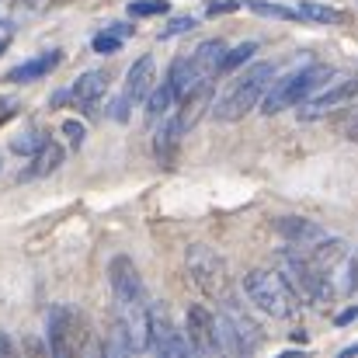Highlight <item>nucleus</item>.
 Wrapping results in <instances>:
<instances>
[{"label":"nucleus","instance_id":"obj_33","mask_svg":"<svg viewBox=\"0 0 358 358\" xmlns=\"http://www.w3.org/2000/svg\"><path fill=\"white\" fill-rule=\"evenodd\" d=\"M341 355H358V345H352V348H345Z\"/></svg>","mask_w":358,"mask_h":358},{"label":"nucleus","instance_id":"obj_8","mask_svg":"<svg viewBox=\"0 0 358 358\" xmlns=\"http://www.w3.org/2000/svg\"><path fill=\"white\" fill-rule=\"evenodd\" d=\"M45 327H49L45 334H49V352H52V355L70 358V355H80V352L87 348L91 331H87V320H84L77 310H70V306H52Z\"/></svg>","mask_w":358,"mask_h":358},{"label":"nucleus","instance_id":"obj_18","mask_svg":"<svg viewBox=\"0 0 358 358\" xmlns=\"http://www.w3.org/2000/svg\"><path fill=\"white\" fill-rule=\"evenodd\" d=\"M59 164H63V146L52 143V139H45V143L31 153V167H28L21 178H24V181H28V178H45V174L59 171Z\"/></svg>","mask_w":358,"mask_h":358},{"label":"nucleus","instance_id":"obj_30","mask_svg":"<svg viewBox=\"0 0 358 358\" xmlns=\"http://www.w3.org/2000/svg\"><path fill=\"white\" fill-rule=\"evenodd\" d=\"M7 355H14V345H10V338L0 331V358H7Z\"/></svg>","mask_w":358,"mask_h":358},{"label":"nucleus","instance_id":"obj_13","mask_svg":"<svg viewBox=\"0 0 358 358\" xmlns=\"http://www.w3.org/2000/svg\"><path fill=\"white\" fill-rule=\"evenodd\" d=\"M275 230H278V237L289 240V247H299V250H310L313 243L331 237L320 223H313V220H306V216H282V220L275 223Z\"/></svg>","mask_w":358,"mask_h":358},{"label":"nucleus","instance_id":"obj_23","mask_svg":"<svg viewBox=\"0 0 358 358\" xmlns=\"http://www.w3.org/2000/svg\"><path fill=\"white\" fill-rule=\"evenodd\" d=\"M91 49L101 52V56H112V52H119L122 49V35H115V31H101V35H94Z\"/></svg>","mask_w":358,"mask_h":358},{"label":"nucleus","instance_id":"obj_15","mask_svg":"<svg viewBox=\"0 0 358 358\" xmlns=\"http://www.w3.org/2000/svg\"><path fill=\"white\" fill-rule=\"evenodd\" d=\"M223 52H227V42H223V38H206V42H199L195 52H192L195 73H199L202 80H216L220 63H223Z\"/></svg>","mask_w":358,"mask_h":358},{"label":"nucleus","instance_id":"obj_21","mask_svg":"<svg viewBox=\"0 0 358 358\" xmlns=\"http://www.w3.org/2000/svg\"><path fill=\"white\" fill-rule=\"evenodd\" d=\"M254 14H264V17H278V21H296L299 14L292 7H282V3H268V0H250L247 3Z\"/></svg>","mask_w":358,"mask_h":358},{"label":"nucleus","instance_id":"obj_7","mask_svg":"<svg viewBox=\"0 0 358 358\" xmlns=\"http://www.w3.org/2000/svg\"><path fill=\"white\" fill-rule=\"evenodd\" d=\"M223 310L216 313V324H220V345L227 355H254L261 348V331L257 324L247 317V310L240 306L234 296L220 299Z\"/></svg>","mask_w":358,"mask_h":358},{"label":"nucleus","instance_id":"obj_11","mask_svg":"<svg viewBox=\"0 0 358 358\" xmlns=\"http://www.w3.org/2000/svg\"><path fill=\"white\" fill-rule=\"evenodd\" d=\"M185 338L192 341L195 355H220L223 345H220V324H216V313L202 303L188 306V317H185Z\"/></svg>","mask_w":358,"mask_h":358},{"label":"nucleus","instance_id":"obj_31","mask_svg":"<svg viewBox=\"0 0 358 358\" xmlns=\"http://www.w3.org/2000/svg\"><path fill=\"white\" fill-rule=\"evenodd\" d=\"M352 320H358V310L352 306V310H345L341 317H338V327H345V324H352Z\"/></svg>","mask_w":358,"mask_h":358},{"label":"nucleus","instance_id":"obj_26","mask_svg":"<svg viewBox=\"0 0 358 358\" xmlns=\"http://www.w3.org/2000/svg\"><path fill=\"white\" fill-rule=\"evenodd\" d=\"M63 136L70 139V146H73V150H80V146H84V136H87V129H84V125H80L77 119H66V122H63Z\"/></svg>","mask_w":358,"mask_h":358},{"label":"nucleus","instance_id":"obj_25","mask_svg":"<svg viewBox=\"0 0 358 358\" xmlns=\"http://www.w3.org/2000/svg\"><path fill=\"white\" fill-rule=\"evenodd\" d=\"M192 28H199L195 17H174L167 28H160V42H167V38H174V35H185V31H192Z\"/></svg>","mask_w":358,"mask_h":358},{"label":"nucleus","instance_id":"obj_16","mask_svg":"<svg viewBox=\"0 0 358 358\" xmlns=\"http://www.w3.org/2000/svg\"><path fill=\"white\" fill-rule=\"evenodd\" d=\"M59 63H63V56L52 49V52H42V56H35V59H28V63H21V66L7 70V77H3V80H10V84H31V80H42L45 73H52Z\"/></svg>","mask_w":358,"mask_h":358},{"label":"nucleus","instance_id":"obj_20","mask_svg":"<svg viewBox=\"0 0 358 358\" xmlns=\"http://www.w3.org/2000/svg\"><path fill=\"white\" fill-rule=\"evenodd\" d=\"M254 52H257V42H240V45H234V49H227V52H223V63H220V73L237 70L240 63H247Z\"/></svg>","mask_w":358,"mask_h":358},{"label":"nucleus","instance_id":"obj_29","mask_svg":"<svg viewBox=\"0 0 358 358\" xmlns=\"http://www.w3.org/2000/svg\"><path fill=\"white\" fill-rule=\"evenodd\" d=\"M10 35H14V28H10V21H0V52L10 45Z\"/></svg>","mask_w":358,"mask_h":358},{"label":"nucleus","instance_id":"obj_4","mask_svg":"<svg viewBox=\"0 0 358 358\" xmlns=\"http://www.w3.org/2000/svg\"><path fill=\"white\" fill-rule=\"evenodd\" d=\"M334 70L327 66V63H310V66H303V70H296V73H289V77H282V80H271V87L264 91V98H261V112L264 115H278V112H285V108H296L303 98H310L320 84H327V77H331Z\"/></svg>","mask_w":358,"mask_h":358},{"label":"nucleus","instance_id":"obj_32","mask_svg":"<svg viewBox=\"0 0 358 358\" xmlns=\"http://www.w3.org/2000/svg\"><path fill=\"white\" fill-rule=\"evenodd\" d=\"M345 136H348L352 143H358V115H355L352 122H348V125H345Z\"/></svg>","mask_w":358,"mask_h":358},{"label":"nucleus","instance_id":"obj_24","mask_svg":"<svg viewBox=\"0 0 358 358\" xmlns=\"http://www.w3.org/2000/svg\"><path fill=\"white\" fill-rule=\"evenodd\" d=\"M42 143H45V136L31 129V132H21V136H17V139L10 143V150H14V153H35V150H38Z\"/></svg>","mask_w":358,"mask_h":358},{"label":"nucleus","instance_id":"obj_6","mask_svg":"<svg viewBox=\"0 0 358 358\" xmlns=\"http://www.w3.org/2000/svg\"><path fill=\"white\" fill-rule=\"evenodd\" d=\"M185 264H188V275H192L195 289L206 299H227L230 296V268L213 247L192 243L185 250Z\"/></svg>","mask_w":358,"mask_h":358},{"label":"nucleus","instance_id":"obj_19","mask_svg":"<svg viewBox=\"0 0 358 358\" xmlns=\"http://www.w3.org/2000/svg\"><path fill=\"white\" fill-rule=\"evenodd\" d=\"M296 14L306 17V21H317V24H338V21L345 17L341 10H334V7H327V3H299Z\"/></svg>","mask_w":358,"mask_h":358},{"label":"nucleus","instance_id":"obj_22","mask_svg":"<svg viewBox=\"0 0 358 358\" xmlns=\"http://www.w3.org/2000/svg\"><path fill=\"white\" fill-rule=\"evenodd\" d=\"M171 3L167 0H132L129 3V14L132 17H153V14H167Z\"/></svg>","mask_w":358,"mask_h":358},{"label":"nucleus","instance_id":"obj_14","mask_svg":"<svg viewBox=\"0 0 358 358\" xmlns=\"http://www.w3.org/2000/svg\"><path fill=\"white\" fill-rule=\"evenodd\" d=\"M105 91H108V73L105 70H87V73H80L77 77V84H73V91H70V98L77 101V108L80 112H94L98 108V101L105 98Z\"/></svg>","mask_w":358,"mask_h":358},{"label":"nucleus","instance_id":"obj_10","mask_svg":"<svg viewBox=\"0 0 358 358\" xmlns=\"http://www.w3.org/2000/svg\"><path fill=\"white\" fill-rule=\"evenodd\" d=\"M153 80H157V63H153V56H139V59L129 66V73H125V91H122V98L112 101V119L115 122L129 119V108L139 105V101L150 94Z\"/></svg>","mask_w":358,"mask_h":358},{"label":"nucleus","instance_id":"obj_3","mask_svg":"<svg viewBox=\"0 0 358 358\" xmlns=\"http://www.w3.org/2000/svg\"><path fill=\"white\" fill-rule=\"evenodd\" d=\"M243 296L271 320H289L299 310V299L285 285V278L271 268H250L243 275Z\"/></svg>","mask_w":358,"mask_h":358},{"label":"nucleus","instance_id":"obj_9","mask_svg":"<svg viewBox=\"0 0 358 358\" xmlns=\"http://www.w3.org/2000/svg\"><path fill=\"white\" fill-rule=\"evenodd\" d=\"M146 352L150 355H195L192 341L185 338V331H178L167 317V310L160 303H150V313H146Z\"/></svg>","mask_w":358,"mask_h":358},{"label":"nucleus","instance_id":"obj_28","mask_svg":"<svg viewBox=\"0 0 358 358\" xmlns=\"http://www.w3.org/2000/svg\"><path fill=\"white\" fill-rule=\"evenodd\" d=\"M17 115V105H14V98H0V125L7 119H14Z\"/></svg>","mask_w":358,"mask_h":358},{"label":"nucleus","instance_id":"obj_1","mask_svg":"<svg viewBox=\"0 0 358 358\" xmlns=\"http://www.w3.org/2000/svg\"><path fill=\"white\" fill-rule=\"evenodd\" d=\"M275 73H278V66L268 63V59H264V63H254V66H247V70H240L237 77L223 87V94L213 101V119L240 122L243 115H250V112L261 105L264 91L271 87Z\"/></svg>","mask_w":358,"mask_h":358},{"label":"nucleus","instance_id":"obj_27","mask_svg":"<svg viewBox=\"0 0 358 358\" xmlns=\"http://www.w3.org/2000/svg\"><path fill=\"white\" fill-rule=\"evenodd\" d=\"M237 7L240 3H234V0H220V3L213 0V3L206 7V14H209V17H216V14H230V10H237Z\"/></svg>","mask_w":358,"mask_h":358},{"label":"nucleus","instance_id":"obj_12","mask_svg":"<svg viewBox=\"0 0 358 358\" xmlns=\"http://www.w3.org/2000/svg\"><path fill=\"white\" fill-rule=\"evenodd\" d=\"M185 119L181 115H164L160 125H157V132H153V153H157V160L164 164V167H174V160H178V150H181V136H185Z\"/></svg>","mask_w":358,"mask_h":358},{"label":"nucleus","instance_id":"obj_17","mask_svg":"<svg viewBox=\"0 0 358 358\" xmlns=\"http://www.w3.org/2000/svg\"><path fill=\"white\" fill-rule=\"evenodd\" d=\"M143 101H146V122H150V125H157L164 115H171V112L181 105V98H178V91H174V84H171L167 77L160 80V87H150V94H146Z\"/></svg>","mask_w":358,"mask_h":358},{"label":"nucleus","instance_id":"obj_2","mask_svg":"<svg viewBox=\"0 0 358 358\" xmlns=\"http://www.w3.org/2000/svg\"><path fill=\"white\" fill-rule=\"evenodd\" d=\"M275 271L285 278V285L292 289V296L296 299H303V303H310V306H320L324 299H331V278L299 250V247H292V250H278L275 254Z\"/></svg>","mask_w":358,"mask_h":358},{"label":"nucleus","instance_id":"obj_5","mask_svg":"<svg viewBox=\"0 0 358 358\" xmlns=\"http://www.w3.org/2000/svg\"><path fill=\"white\" fill-rule=\"evenodd\" d=\"M358 105V73H331L327 84H320L310 98L296 105L299 122H320L334 112L355 108Z\"/></svg>","mask_w":358,"mask_h":358}]
</instances>
